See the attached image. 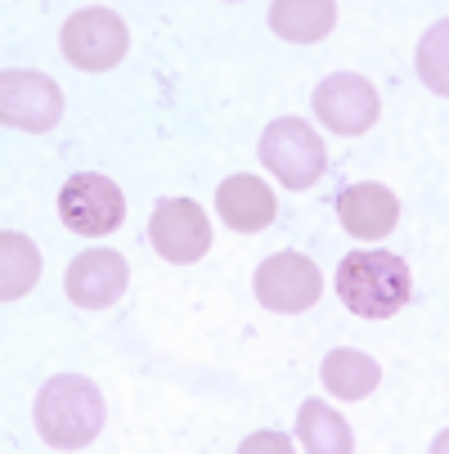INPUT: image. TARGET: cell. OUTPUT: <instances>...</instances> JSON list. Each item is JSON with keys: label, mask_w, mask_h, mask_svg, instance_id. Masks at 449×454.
<instances>
[{"label": "cell", "mask_w": 449, "mask_h": 454, "mask_svg": "<svg viewBox=\"0 0 449 454\" xmlns=\"http://www.w3.org/2000/svg\"><path fill=\"white\" fill-rule=\"evenodd\" d=\"M104 427V396L81 373H58L36 396V432L54 450H81Z\"/></svg>", "instance_id": "cell-1"}, {"label": "cell", "mask_w": 449, "mask_h": 454, "mask_svg": "<svg viewBox=\"0 0 449 454\" xmlns=\"http://www.w3.org/2000/svg\"><path fill=\"white\" fill-rule=\"evenodd\" d=\"M409 266L396 252H351L337 266V297L360 319H391L409 301Z\"/></svg>", "instance_id": "cell-2"}, {"label": "cell", "mask_w": 449, "mask_h": 454, "mask_svg": "<svg viewBox=\"0 0 449 454\" xmlns=\"http://www.w3.org/2000/svg\"><path fill=\"white\" fill-rule=\"evenodd\" d=\"M58 45H63V59H68L73 68L108 73V68H117V63L126 59V50H131V32H126L121 14H112L104 5H90V10L68 14Z\"/></svg>", "instance_id": "cell-3"}, {"label": "cell", "mask_w": 449, "mask_h": 454, "mask_svg": "<svg viewBox=\"0 0 449 454\" xmlns=\"http://www.w3.org/2000/svg\"><path fill=\"white\" fill-rule=\"evenodd\" d=\"M261 162L288 184V189H310L329 167L324 140H319L301 117H279L261 131Z\"/></svg>", "instance_id": "cell-4"}, {"label": "cell", "mask_w": 449, "mask_h": 454, "mask_svg": "<svg viewBox=\"0 0 449 454\" xmlns=\"http://www.w3.org/2000/svg\"><path fill=\"white\" fill-rule=\"evenodd\" d=\"M63 117V90L50 73L36 68H5L0 73V121L19 131L45 136Z\"/></svg>", "instance_id": "cell-5"}, {"label": "cell", "mask_w": 449, "mask_h": 454, "mask_svg": "<svg viewBox=\"0 0 449 454\" xmlns=\"http://www.w3.org/2000/svg\"><path fill=\"white\" fill-rule=\"evenodd\" d=\"M126 216V193L99 171H77L58 189V221L73 234H108Z\"/></svg>", "instance_id": "cell-6"}, {"label": "cell", "mask_w": 449, "mask_h": 454, "mask_svg": "<svg viewBox=\"0 0 449 454\" xmlns=\"http://www.w3.org/2000/svg\"><path fill=\"white\" fill-rule=\"evenodd\" d=\"M252 288H256V301L261 306H270L279 315H301L324 293V275L301 252H275L270 262H261Z\"/></svg>", "instance_id": "cell-7"}, {"label": "cell", "mask_w": 449, "mask_h": 454, "mask_svg": "<svg viewBox=\"0 0 449 454\" xmlns=\"http://www.w3.org/2000/svg\"><path fill=\"white\" fill-rule=\"evenodd\" d=\"M377 86L360 73H333L314 86V117L329 126L333 136H364L377 121Z\"/></svg>", "instance_id": "cell-8"}, {"label": "cell", "mask_w": 449, "mask_h": 454, "mask_svg": "<svg viewBox=\"0 0 449 454\" xmlns=\"http://www.w3.org/2000/svg\"><path fill=\"white\" fill-rule=\"evenodd\" d=\"M149 239L166 262H198L212 247V221L194 199H166L149 221Z\"/></svg>", "instance_id": "cell-9"}, {"label": "cell", "mask_w": 449, "mask_h": 454, "mask_svg": "<svg viewBox=\"0 0 449 454\" xmlns=\"http://www.w3.org/2000/svg\"><path fill=\"white\" fill-rule=\"evenodd\" d=\"M126 279H131V270H126L121 252L95 247V252H81L77 262L68 266V279H63V288H68V301H73V306H81V310H104V306H112V301L126 293Z\"/></svg>", "instance_id": "cell-10"}, {"label": "cell", "mask_w": 449, "mask_h": 454, "mask_svg": "<svg viewBox=\"0 0 449 454\" xmlns=\"http://www.w3.org/2000/svg\"><path fill=\"white\" fill-rule=\"evenodd\" d=\"M337 216H342L346 234H355V239H382V234H391L396 221H400V199H396L387 184L360 180V184H346L342 189Z\"/></svg>", "instance_id": "cell-11"}, {"label": "cell", "mask_w": 449, "mask_h": 454, "mask_svg": "<svg viewBox=\"0 0 449 454\" xmlns=\"http://www.w3.org/2000/svg\"><path fill=\"white\" fill-rule=\"evenodd\" d=\"M216 207H221V221L238 234H256V230H266L279 212L275 203V189L261 180V176H229L221 189H216Z\"/></svg>", "instance_id": "cell-12"}, {"label": "cell", "mask_w": 449, "mask_h": 454, "mask_svg": "<svg viewBox=\"0 0 449 454\" xmlns=\"http://www.w3.org/2000/svg\"><path fill=\"white\" fill-rule=\"evenodd\" d=\"M270 27L283 41H297V45L324 41L337 27V5L333 0H275L270 5Z\"/></svg>", "instance_id": "cell-13"}, {"label": "cell", "mask_w": 449, "mask_h": 454, "mask_svg": "<svg viewBox=\"0 0 449 454\" xmlns=\"http://www.w3.org/2000/svg\"><path fill=\"white\" fill-rule=\"evenodd\" d=\"M41 279V252L27 234H0V301H19Z\"/></svg>", "instance_id": "cell-14"}, {"label": "cell", "mask_w": 449, "mask_h": 454, "mask_svg": "<svg viewBox=\"0 0 449 454\" xmlns=\"http://www.w3.org/2000/svg\"><path fill=\"white\" fill-rule=\"evenodd\" d=\"M297 436L310 454H351L355 450V436H351V423L329 410L324 401H301V414H297Z\"/></svg>", "instance_id": "cell-15"}, {"label": "cell", "mask_w": 449, "mask_h": 454, "mask_svg": "<svg viewBox=\"0 0 449 454\" xmlns=\"http://www.w3.org/2000/svg\"><path fill=\"white\" fill-rule=\"evenodd\" d=\"M377 382H382V369L364 351H333L324 360V387L342 401H364Z\"/></svg>", "instance_id": "cell-16"}, {"label": "cell", "mask_w": 449, "mask_h": 454, "mask_svg": "<svg viewBox=\"0 0 449 454\" xmlns=\"http://www.w3.org/2000/svg\"><path fill=\"white\" fill-rule=\"evenodd\" d=\"M261 450H292V445H288V436H279V432H256V436L243 441V454H261Z\"/></svg>", "instance_id": "cell-17"}]
</instances>
